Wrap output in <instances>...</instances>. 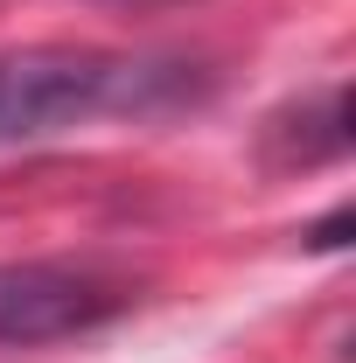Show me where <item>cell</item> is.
<instances>
[{
    "instance_id": "6da1fadb",
    "label": "cell",
    "mask_w": 356,
    "mask_h": 363,
    "mask_svg": "<svg viewBox=\"0 0 356 363\" xmlns=\"http://www.w3.org/2000/svg\"><path fill=\"white\" fill-rule=\"evenodd\" d=\"M210 70L161 49H98V43H28L0 49V147H28L98 126V119H161L196 105Z\"/></svg>"
},
{
    "instance_id": "7a4b0ae2",
    "label": "cell",
    "mask_w": 356,
    "mask_h": 363,
    "mask_svg": "<svg viewBox=\"0 0 356 363\" xmlns=\"http://www.w3.org/2000/svg\"><path fill=\"white\" fill-rule=\"evenodd\" d=\"M133 286L84 259H0V350H43L126 315Z\"/></svg>"
},
{
    "instance_id": "3957f363",
    "label": "cell",
    "mask_w": 356,
    "mask_h": 363,
    "mask_svg": "<svg viewBox=\"0 0 356 363\" xmlns=\"http://www.w3.org/2000/svg\"><path fill=\"white\" fill-rule=\"evenodd\" d=\"M350 154V91L321 84L294 105H279L259 133V161L272 175H294V168H321V161H343Z\"/></svg>"
},
{
    "instance_id": "277c9868",
    "label": "cell",
    "mask_w": 356,
    "mask_h": 363,
    "mask_svg": "<svg viewBox=\"0 0 356 363\" xmlns=\"http://www.w3.org/2000/svg\"><path fill=\"white\" fill-rule=\"evenodd\" d=\"M343 230H350V210H335V217H321V224L308 230V245H314V252H335V245H343Z\"/></svg>"
},
{
    "instance_id": "5b68a950",
    "label": "cell",
    "mask_w": 356,
    "mask_h": 363,
    "mask_svg": "<svg viewBox=\"0 0 356 363\" xmlns=\"http://www.w3.org/2000/svg\"><path fill=\"white\" fill-rule=\"evenodd\" d=\"M133 7H147V0H133Z\"/></svg>"
}]
</instances>
